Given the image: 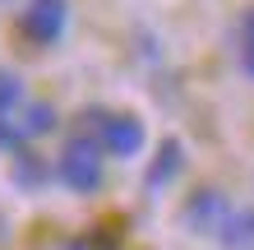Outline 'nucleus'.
Segmentation results:
<instances>
[{
  "label": "nucleus",
  "instance_id": "f257e3e1",
  "mask_svg": "<svg viewBox=\"0 0 254 250\" xmlns=\"http://www.w3.org/2000/svg\"><path fill=\"white\" fill-rule=\"evenodd\" d=\"M107 149H102V139L93 130H79V135L65 139L61 158H56V176H61V185L74 190V195H97L102 181H107Z\"/></svg>",
  "mask_w": 254,
  "mask_h": 250
},
{
  "label": "nucleus",
  "instance_id": "f03ea898",
  "mask_svg": "<svg viewBox=\"0 0 254 250\" xmlns=\"http://www.w3.org/2000/svg\"><path fill=\"white\" fill-rule=\"evenodd\" d=\"M93 116V135L102 139V149H107V158H139L143 144H148V130L134 111H88Z\"/></svg>",
  "mask_w": 254,
  "mask_h": 250
},
{
  "label": "nucleus",
  "instance_id": "7ed1b4c3",
  "mask_svg": "<svg viewBox=\"0 0 254 250\" xmlns=\"http://www.w3.org/2000/svg\"><path fill=\"white\" fill-rule=\"evenodd\" d=\"M69 28V0H28L23 14H19V33L23 42H33V47H56V42L65 37Z\"/></svg>",
  "mask_w": 254,
  "mask_h": 250
},
{
  "label": "nucleus",
  "instance_id": "20e7f679",
  "mask_svg": "<svg viewBox=\"0 0 254 250\" xmlns=\"http://www.w3.org/2000/svg\"><path fill=\"white\" fill-rule=\"evenodd\" d=\"M227 213H231V199L222 195V190L203 185V190H194V195L185 199L181 223H185L190 232H199V237H217V232H222V223H227Z\"/></svg>",
  "mask_w": 254,
  "mask_h": 250
},
{
  "label": "nucleus",
  "instance_id": "39448f33",
  "mask_svg": "<svg viewBox=\"0 0 254 250\" xmlns=\"http://www.w3.org/2000/svg\"><path fill=\"white\" fill-rule=\"evenodd\" d=\"M181 167H185V149H181V139H162V144H157L153 167H148V176H143V190H148V195L167 190L176 176H181Z\"/></svg>",
  "mask_w": 254,
  "mask_h": 250
},
{
  "label": "nucleus",
  "instance_id": "423d86ee",
  "mask_svg": "<svg viewBox=\"0 0 254 250\" xmlns=\"http://www.w3.org/2000/svg\"><path fill=\"white\" fill-rule=\"evenodd\" d=\"M222 250H254V209H231L217 232Z\"/></svg>",
  "mask_w": 254,
  "mask_h": 250
},
{
  "label": "nucleus",
  "instance_id": "0eeeda50",
  "mask_svg": "<svg viewBox=\"0 0 254 250\" xmlns=\"http://www.w3.org/2000/svg\"><path fill=\"white\" fill-rule=\"evenodd\" d=\"M19 130H23L28 139L51 135V130H56V107H51V102H28L23 116H19Z\"/></svg>",
  "mask_w": 254,
  "mask_h": 250
},
{
  "label": "nucleus",
  "instance_id": "6e6552de",
  "mask_svg": "<svg viewBox=\"0 0 254 250\" xmlns=\"http://www.w3.org/2000/svg\"><path fill=\"white\" fill-rule=\"evenodd\" d=\"M14 181H19L23 190H37V185L51 181V167L42 163L37 153H19V158H14Z\"/></svg>",
  "mask_w": 254,
  "mask_h": 250
},
{
  "label": "nucleus",
  "instance_id": "1a4fd4ad",
  "mask_svg": "<svg viewBox=\"0 0 254 250\" xmlns=\"http://www.w3.org/2000/svg\"><path fill=\"white\" fill-rule=\"evenodd\" d=\"M236 61H241V70L254 79V5L241 14V51H236Z\"/></svg>",
  "mask_w": 254,
  "mask_h": 250
},
{
  "label": "nucleus",
  "instance_id": "9d476101",
  "mask_svg": "<svg viewBox=\"0 0 254 250\" xmlns=\"http://www.w3.org/2000/svg\"><path fill=\"white\" fill-rule=\"evenodd\" d=\"M14 107H23V83H19V75L0 70V116H9Z\"/></svg>",
  "mask_w": 254,
  "mask_h": 250
},
{
  "label": "nucleus",
  "instance_id": "9b49d317",
  "mask_svg": "<svg viewBox=\"0 0 254 250\" xmlns=\"http://www.w3.org/2000/svg\"><path fill=\"white\" fill-rule=\"evenodd\" d=\"M61 250H121V246H111V241H102V237H74Z\"/></svg>",
  "mask_w": 254,
  "mask_h": 250
},
{
  "label": "nucleus",
  "instance_id": "f8f14e48",
  "mask_svg": "<svg viewBox=\"0 0 254 250\" xmlns=\"http://www.w3.org/2000/svg\"><path fill=\"white\" fill-rule=\"evenodd\" d=\"M5 237H9V227H5V218H0V241H5Z\"/></svg>",
  "mask_w": 254,
  "mask_h": 250
}]
</instances>
